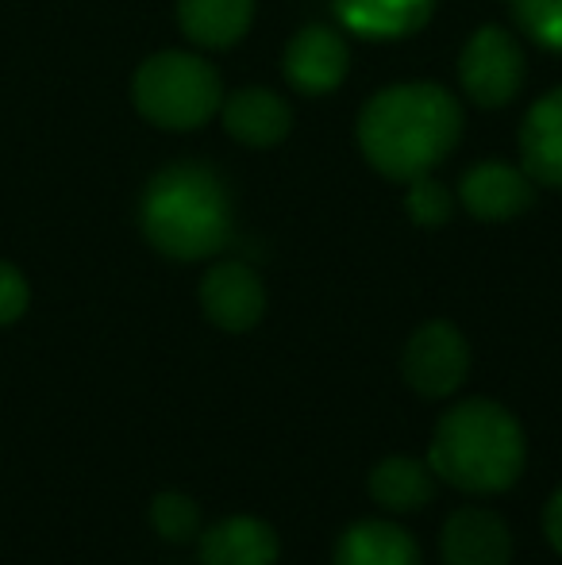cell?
<instances>
[{
    "label": "cell",
    "mask_w": 562,
    "mask_h": 565,
    "mask_svg": "<svg viewBox=\"0 0 562 565\" xmlns=\"http://www.w3.org/2000/svg\"><path fill=\"white\" fill-rule=\"evenodd\" d=\"M463 105L435 82H401L359 113V150L385 181L409 185L435 173L463 139Z\"/></svg>",
    "instance_id": "1"
},
{
    "label": "cell",
    "mask_w": 562,
    "mask_h": 565,
    "mask_svg": "<svg viewBox=\"0 0 562 565\" xmlns=\"http://www.w3.org/2000/svg\"><path fill=\"white\" fill-rule=\"evenodd\" d=\"M232 196L216 170L178 162L158 170L139 196L142 238L162 258L204 262L232 243Z\"/></svg>",
    "instance_id": "2"
},
{
    "label": "cell",
    "mask_w": 562,
    "mask_h": 565,
    "mask_svg": "<svg viewBox=\"0 0 562 565\" xmlns=\"http://www.w3.org/2000/svg\"><path fill=\"white\" fill-rule=\"evenodd\" d=\"M427 461L450 489L494 497V492H509L524 473L528 435L505 404L474 396L443 412L432 431Z\"/></svg>",
    "instance_id": "3"
},
{
    "label": "cell",
    "mask_w": 562,
    "mask_h": 565,
    "mask_svg": "<svg viewBox=\"0 0 562 565\" xmlns=\"http://www.w3.org/2000/svg\"><path fill=\"white\" fill-rule=\"evenodd\" d=\"M131 100L147 124L162 131H197L224 105L216 66L189 51H158L131 77Z\"/></svg>",
    "instance_id": "4"
},
{
    "label": "cell",
    "mask_w": 562,
    "mask_h": 565,
    "mask_svg": "<svg viewBox=\"0 0 562 565\" xmlns=\"http://www.w3.org/2000/svg\"><path fill=\"white\" fill-rule=\"evenodd\" d=\"M528 77V58L520 51L517 35L497 23L478 28L466 39L463 54H458V82L470 105L478 108H505L520 97Z\"/></svg>",
    "instance_id": "5"
},
{
    "label": "cell",
    "mask_w": 562,
    "mask_h": 565,
    "mask_svg": "<svg viewBox=\"0 0 562 565\" xmlns=\"http://www.w3.org/2000/svg\"><path fill=\"white\" fill-rule=\"evenodd\" d=\"M470 342L450 320H427L416 328L401 354L405 385L424 401H447L470 377Z\"/></svg>",
    "instance_id": "6"
},
{
    "label": "cell",
    "mask_w": 562,
    "mask_h": 565,
    "mask_svg": "<svg viewBox=\"0 0 562 565\" xmlns=\"http://www.w3.org/2000/svg\"><path fill=\"white\" fill-rule=\"evenodd\" d=\"M201 312L212 328L227 331V335H243V331L258 328L266 316V285L258 269L235 258L216 262L201 277Z\"/></svg>",
    "instance_id": "7"
},
{
    "label": "cell",
    "mask_w": 562,
    "mask_h": 565,
    "mask_svg": "<svg viewBox=\"0 0 562 565\" xmlns=\"http://www.w3.org/2000/svg\"><path fill=\"white\" fill-rule=\"evenodd\" d=\"M351 46L336 28H300L282 54V77L300 97H328L347 82Z\"/></svg>",
    "instance_id": "8"
},
{
    "label": "cell",
    "mask_w": 562,
    "mask_h": 565,
    "mask_svg": "<svg viewBox=\"0 0 562 565\" xmlns=\"http://www.w3.org/2000/svg\"><path fill=\"white\" fill-rule=\"evenodd\" d=\"M458 204L481 224H509L536 204V181L524 166L517 170L509 162H478L458 181Z\"/></svg>",
    "instance_id": "9"
},
{
    "label": "cell",
    "mask_w": 562,
    "mask_h": 565,
    "mask_svg": "<svg viewBox=\"0 0 562 565\" xmlns=\"http://www.w3.org/2000/svg\"><path fill=\"white\" fill-rule=\"evenodd\" d=\"M443 565H512V531L494 508H458L439 531Z\"/></svg>",
    "instance_id": "10"
},
{
    "label": "cell",
    "mask_w": 562,
    "mask_h": 565,
    "mask_svg": "<svg viewBox=\"0 0 562 565\" xmlns=\"http://www.w3.org/2000/svg\"><path fill=\"white\" fill-rule=\"evenodd\" d=\"M220 124H224V131L235 142H243L251 150H266L278 147L285 135L293 131V108L282 93L247 85V89H235L232 97H224Z\"/></svg>",
    "instance_id": "11"
},
{
    "label": "cell",
    "mask_w": 562,
    "mask_h": 565,
    "mask_svg": "<svg viewBox=\"0 0 562 565\" xmlns=\"http://www.w3.org/2000/svg\"><path fill=\"white\" fill-rule=\"evenodd\" d=\"M201 565H278L282 539L258 515H227L197 539Z\"/></svg>",
    "instance_id": "12"
},
{
    "label": "cell",
    "mask_w": 562,
    "mask_h": 565,
    "mask_svg": "<svg viewBox=\"0 0 562 565\" xmlns=\"http://www.w3.org/2000/svg\"><path fill=\"white\" fill-rule=\"evenodd\" d=\"M339 28L370 43H397L427 28L435 0H331Z\"/></svg>",
    "instance_id": "13"
},
{
    "label": "cell",
    "mask_w": 562,
    "mask_h": 565,
    "mask_svg": "<svg viewBox=\"0 0 562 565\" xmlns=\"http://www.w3.org/2000/svg\"><path fill=\"white\" fill-rule=\"evenodd\" d=\"M520 162L536 185L562 189V85L528 108L520 124Z\"/></svg>",
    "instance_id": "14"
},
{
    "label": "cell",
    "mask_w": 562,
    "mask_h": 565,
    "mask_svg": "<svg viewBox=\"0 0 562 565\" xmlns=\"http://www.w3.org/2000/svg\"><path fill=\"white\" fill-rule=\"evenodd\" d=\"M435 469L432 461L409 458V454H390L370 469V500H374L382 512L393 515H413L435 500Z\"/></svg>",
    "instance_id": "15"
},
{
    "label": "cell",
    "mask_w": 562,
    "mask_h": 565,
    "mask_svg": "<svg viewBox=\"0 0 562 565\" xmlns=\"http://www.w3.org/2000/svg\"><path fill=\"white\" fill-rule=\"evenodd\" d=\"M331 565H424L421 546L393 520H359L339 535Z\"/></svg>",
    "instance_id": "16"
},
{
    "label": "cell",
    "mask_w": 562,
    "mask_h": 565,
    "mask_svg": "<svg viewBox=\"0 0 562 565\" xmlns=\"http://www.w3.org/2000/svg\"><path fill=\"white\" fill-rule=\"evenodd\" d=\"M255 20V0H178V23L189 43L204 51H232Z\"/></svg>",
    "instance_id": "17"
},
{
    "label": "cell",
    "mask_w": 562,
    "mask_h": 565,
    "mask_svg": "<svg viewBox=\"0 0 562 565\" xmlns=\"http://www.w3.org/2000/svg\"><path fill=\"white\" fill-rule=\"evenodd\" d=\"M150 527L158 539L181 546L201 535V504L185 492H158L150 500Z\"/></svg>",
    "instance_id": "18"
},
{
    "label": "cell",
    "mask_w": 562,
    "mask_h": 565,
    "mask_svg": "<svg viewBox=\"0 0 562 565\" xmlns=\"http://www.w3.org/2000/svg\"><path fill=\"white\" fill-rule=\"evenodd\" d=\"M512 20L536 46L562 54V0H512Z\"/></svg>",
    "instance_id": "19"
},
{
    "label": "cell",
    "mask_w": 562,
    "mask_h": 565,
    "mask_svg": "<svg viewBox=\"0 0 562 565\" xmlns=\"http://www.w3.org/2000/svg\"><path fill=\"white\" fill-rule=\"evenodd\" d=\"M405 212L416 227H443L450 224V212H455V201L450 193L439 185V181L427 173V178L409 181V193H405Z\"/></svg>",
    "instance_id": "20"
},
{
    "label": "cell",
    "mask_w": 562,
    "mask_h": 565,
    "mask_svg": "<svg viewBox=\"0 0 562 565\" xmlns=\"http://www.w3.org/2000/svg\"><path fill=\"white\" fill-rule=\"evenodd\" d=\"M31 305V285L12 262L0 258V328L15 323Z\"/></svg>",
    "instance_id": "21"
},
{
    "label": "cell",
    "mask_w": 562,
    "mask_h": 565,
    "mask_svg": "<svg viewBox=\"0 0 562 565\" xmlns=\"http://www.w3.org/2000/svg\"><path fill=\"white\" fill-rule=\"evenodd\" d=\"M543 535H548L551 551L562 554V489L551 492L548 508H543Z\"/></svg>",
    "instance_id": "22"
}]
</instances>
